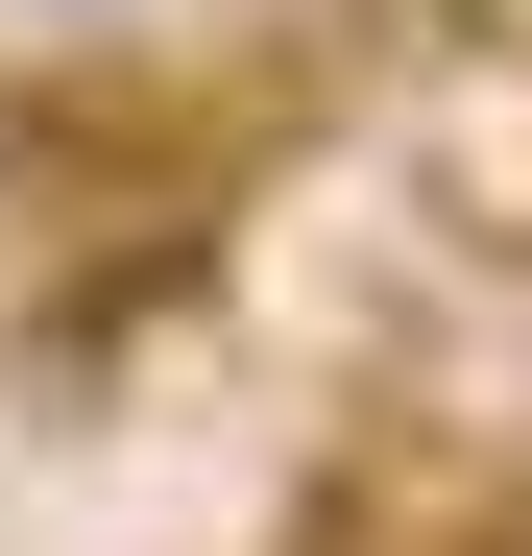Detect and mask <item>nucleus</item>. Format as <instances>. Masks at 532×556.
Here are the masks:
<instances>
[{
  "label": "nucleus",
  "mask_w": 532,
  "mask_h": 556,
  "mask_svg": "<svg viewBox=\"0 0 532 556\" xmlns=\"http://www.w3.org/2000/svg\"><path fill=\"white\" fill-rule=\"evenodd\" d=\"M435 25H460V49H532V0H435Z\"/></svg>",
  "instance_id": "nucleus-1"
}]
</instances>
